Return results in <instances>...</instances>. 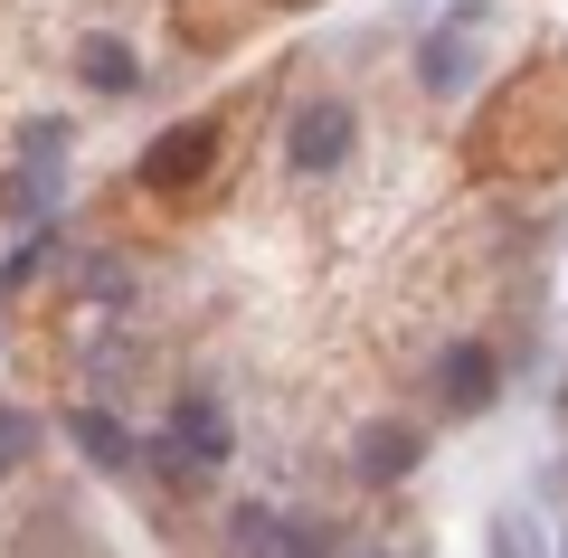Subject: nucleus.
Returning a JSON list of instances; mask_svg holds the SVG:
<instances>
[{"label":"nucleus","mask_w":568,"mask_h":558,"mask_svg":"<svg viewBox=\"0 0 568 558\" xmlns=\"http://www.w3.org/2000/svg\"><path fill=\"white\" fill-rule=\"evenodd\" d=\"M417 464H426V426L417 417H361V436H351V474H361L369 493H398Z\"/></svg>","instance_id":"nucleus-5"},{"label":"nucleus","mask_w":568,"mask_h":558,"mask_svg":"<svg viewBox=\"0 0 568 558\" xmlns=\"http://www.w3.org/2000/svg\"><path fill=\"white\" fill-rule=\"evenodd\" d=\"M162 445H171V455L190 464V474H219V464L237 455V426H227V407H219V398H200V388H190V398L171 407Z\"/></svg>","instance_id":"nucleus-6"},{"label":"nucleus","mask_w":568,"mask_h":558,"mask_svg":"<svg viewBox=\"0 0 568 558\" xmlns=\"http://www.w3.org/2000/svg\"><path fill=\"white\" fill-rule=\"evenodd\" d=\"M426 388H436V417H446V426L493 417V398H503V351H493V341H436Z\"/></svg>","instance_id":"nucleus-3"},{"label":"nucleus","mask_w":568,"mask_h":558,"mask_svg":"<svg viewBox=\"0 0 568 558\" xmlns=\"http://www.w3.org/2000/svg\"><path fill=\"white\" fill-rule=\"evenodd\" d=\"M275 161H284L294 180H332V171H351V161H361V104H342V95L284 104V123H275Z\"/></svg>","instance_id":"nucleus-1"},{"label":"nucleus","mask_w":568,"mask_h":558,"mask_svg":"<svg viewBox=\"0 0 568 558\" xmlns=\"http://www.w3.org/2000/svg\"><path fill=\"white\" fill-rule=\"evenodd\" d=\"M474 77H484V58H474L465 29H436V39H417V85H426V95H465Z\"/></svg>","instance_id":"nucleus-10"},{"label":"nucleus","mask_w":568,"mask_h":558,"mask_svg":"<svg viewBox=\"0 0 568 558\" xmlns=\"http://www.w3.org/2000/svg\"><path fill=\"white\" fill-rule=\"evenodd\" d=\"M67 445H77V455L95 464V474H142V436H133V426H123L104 398L67 407Z\"/></svg>","instance_id":"nucleus-7"},{"label":"nucleus","mask_w":568,"mask_h":558,"mask_svg":"<svg viewBox=\"0 0 568 558\" xmlns=\"http://www.w3.org/2000/svg\"><path fill=\"white\" fill-rule=\"evenodd\" d=\"M29 455H39V417L29 407H0V474H20Z\"/></svg>","instance_id":"nucleus-14"},{"label":"nucleus","mask_w":568,"mask_h":558,"mask_svg":"<svg viewBox=\"0 0 568 558\" xmlns=\"http://www.w3.org/2000/svg\"><path fill=\"white\" fill-rule=\"evenodd\" d=\"M77 85H85V95H142V48L114 39V29L77 39Z\"/></svg>","instance_id":"nucleus-8"},{"label":"nucleus","mask_w":568,"mask_h":558,"mask_svg":"<svg viewBox=\"0 0 568 558\" xmlns=\"http://www.w3.org/2000/svg\"><path fill=\"white\" fill-rule=\"evenodd\" d=\"M67 152H77V123H67V114H29V123H20V161L67 171Z\"/></svg>","instance_id":"nucleus-13"},{"label":"nucleus","mask_w":568,"mask_h":558,"mask_svg":"<svg viewBox=\"0 0 568 558\" xmlns=\"http://www.w3.org/2000/svg\"><path fill=\"white\" fill-rule=\"evenodd\" d=\"M219 152H227L219 114H181V123H162V133L133 152V190H152V200H190V190H209Z\"/></svg>","instance_id":"nucleus-2"},{"label":"nucleus","mask_w":568,"mask_h":558,"mask_svg":"<svg viewBox=\"0 0 568 558\" xmlns=\"http://www.w3.org/2000/svg\"><path fill=\"white\" fill-rule=\"evenodd\" d=\"M559 558H568V530H559Z\"/></svg>","instance_id":"nucleus-15"},{"label":"nucleus","mask_w":568,"mask_h":558,"mask_svg":"<svg viewBox=\"0 0 568 558\" xmlns=\"http://www.w3.org/2000/svg\"><path fill=\"white\" fill-rule=\"evenodd\" d=\"M484 549L493 558H559V530L540 520V501H503V511L484 520Z\"/></svg>","instance_id":"nucleus-11"},{"label":"nucleus","mask_w":568,"mask_h":558,"mask_svg":"<svg viewBox=\"0 0 568 558\" xmlns=\"http://www.w3.org/2000/svg\"><path fill=\"white\" fill-rule=\"evenodd\" d=\"M58 209H67V171L10 161V180H0V219H20V227H58Z\"/></svg>","instance_id":"nucleus-9"},{"label":"nucleus","mask_w":568,"mask_h":558,"mask_svg":"<svg viewBox=\"0 0 568 558\" xmlns=\"http://www.w3.org/2000/svg\"><path fill=\"white\" fill-rule=\"evenodd\" d=\"M227 558H332V530L284 501H227Z\"/></svg>","instance_id":"nucleus-4"},{"label":"nucleus","mask_w":568,"mask_h":558,"mask_svg":"<svg viewBox=\"0 0 568 558\" xmlns=\"http://www.w3.org/2000/svg\"><path fill=\"white\" fill-rule=\"evenodd\" d=\"M48 265H67V227H29V237L0 256V294H29Z\"/></svg>","instance_id":"nucleus-12"}]
</instances>
